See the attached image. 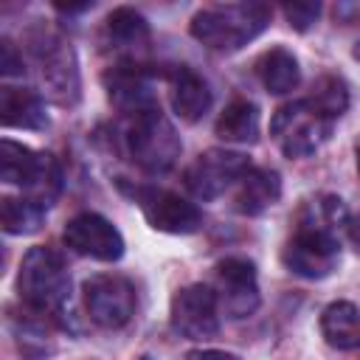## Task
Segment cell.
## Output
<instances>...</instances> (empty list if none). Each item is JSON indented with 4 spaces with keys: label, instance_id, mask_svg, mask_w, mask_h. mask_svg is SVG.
I'll return each mask as SVG.
<instances>
[{
    "label": "cell",
    "instance_id": "obj_1",
    "mask_svg": "<svg viewBox=\"0 0 360 360\" xmlns=\"http://www.w3.org/2000/svg\"><path fill=\"white\" fill-rule=\"evenodd\" d=\"M349 211L340 197L318 194L298 211L295 228L281 248V262L292 276L326 278L340 262V233H346Z\"/></svg>",
    "mask_w": 360,
    "mask_h": 360
},
{
    "label": "cell",
    "instance_id": "obj_5",
    "mask_svg": "<svg viewBox=\"0 0 360 360\" xmlns=\"http://www.w3.org/2000/svg\"><path fill=\"white\" fill-rule=\"evenodd\" d=\"M17 292L25 307L42 315H62L70 301V273L65 259L53 248H28L20 262Z\"/></svg>",
    "mask_w": 360,
    "mask_h": 360
},
{
    "label": "cell",
    "instance_id": "obj_8",
    "mask_svg": "<svg viewBox=\"0 0 360 360\" xmlns=\"http://www.w3.org/2000/svg\"><path fill=\"white\" fill-rule=\"evenodd\" d=\"M121 188L135 200V205L141 208L143 219L155 231L186 236V233H194L202 225L200 208L194 202H188L186 197L169 191V188H158V186H127V183H121Z\"/></svg>",
    "mask_w": 360,
    "mask_h": 360
},
{
    "label": "cell",
    "instance_id": "obj_14",
    "mask_svg": "<svg viewBox=\"0 0 360 360\" xmlns=\"http://www.w3.org/2000/svg\"><path fill=\"white\" fill-rule=\"evenodd\" d=\"M104 87H107V98L127 118L158 107V96L152 93V79L146 68L138 62H115L104 73Z\"/></svg>",
    "mask_w": 360,
    "mask_h": 360
},
{
    "label": "cell",
    "instance_id": "obj_2",
    "mask_svg": "<svg viewBox=\"0 0 360 360\" xmlns=\"http://www.w3.org/2000/svg\"><path fill=\"white\" fill-rule=\"evenodd\" d=\"M273 20L267 3H214L191 17V37L208 51L233 53L253 42Z\"/></svg>",
    "mask_w": 360,
    "mask_h": 360
},
{
    "label": "cell",
    "instance_id": "obj_22",
    "mask_svg": "<svg viewBox=\"0 0 360 360\" xmlns=\"http://www.w3.org/2000/svg\"><path fill=\"white\" fill-rule=\"evenodd\" d=\"M214 132L225 143H253L259 138V110L248 98H233L219 112Z\"/></svg>",
    "mask_w": 360,
    "mask_h": 360
},
{
    "label": "cell",
    "instance_id": "obj_31",
    "mask_svg": "<svg viewBox=\"0 0 360 360\" xmlns=\"http://www.w3.org/2000/svg\"><path fill=\"white\" fill-rule=\"evenodd\" d=\"M354 59H357V62H360V42H357V45H354Z\"/></svg>",
    "mask_w": 360,
    "mask_h": 360
},
{
    "label": "cell",
    "instance_id": "obj_6",
    "mask_svg": "<svg viewBox=\"0 0 360 360\" xmlns=\"http://www.w3.org/2000/svg\"><path fill=\"white\" fill-rule=\"evenodd\" d=\"M121 143H124L127 158L146 174L169 172L177 163L180 149H183L174 124L160 112V107L129 115L121 132Z\"/></svg>",
    "mask_w": 360,
    "mask_h": 360
},
{
    "label": "cell",
    "instance_id": "obj_29",
    "mask_svg": "<svg viewBox=\"0 0 360 360\" xmlns=\"http://www.w3.org/2000/svg\"><path fill=\"white\" fill-rule=\"evenodd\" d=\"M346 236H349L352 248L360 253V211H357V214H349V222H346Z\"/></svg>",
    "mask_w": 360,
    "mask_h": 360
},
{
    "label": "cell",
    "instance_id": "obj_27",
    "mask_svg": "<svg viewBox=\"0 0 360 360\" xmlns=\"http://www.w3.org/2000/svg\"><path fill=\"white\" fill-rule=\"evenodd\" d=\"M332 17L335 22H343V25H352L360 20V3H338L332 8Z\"/></svg>",
    "mask_w": 360,
    "mask_h": 360
},
{
    "label": "cell",
    "instance_id": "obj_12",
    "mask_svg": "<svg viewBox=\"0 0 360 360\" xmlns=\"http://www.w3.org/2000/svg\"><path fill=\"white\" fill-rule=\"evenodd\" d=\"M214 295L219 304V312L239 321L256 312L259 307V281H256V267L248 259L228 256L217 262L214 267Z\"/></svg>",
    "mask_w": 360,
    "mask_h": 360
},
{
    "label": "cell",
    "instance_id": "obj_25",
    "mask_svg": "<svg viewBox=\"0 0 360 360\" xmlns=\"http://www.w3.org/2000/svg\"><path fill=\"white\" fill-rule=\"evenodd\" d=\"M281 14L287 17V22L295 31H307L321 17V3H287V6H281Z\"/></svg>",
    "mask_w": 360,
    "mask_h": 360
},
{
    "label": "cell",
    "instance_id": "obj_28",
    "mask_svg": "<svg viewBox=\"0 0 360 360\" xmlns=\"http://www.w3.org/2000/svg\"><path fill=\"white\" fill-rule=\"evenodd\" d=\"M186 360H239V357L222 349H194L186 354Z\"/></svg>",
    "mask_w": 360,
    "mask_h": 360
},
{
    "label": "cell",
    "instance_id": "obj_19",
    "mask_svg": "<svg viewBox=\"0 0 360 360\" xmlns=\"http://www.w3.org/2000/svg\"><path fill=\"white\" fill-rule=\"evenodd\" d=\"M256 76H259V82L267 93L284 96V93H292L298 87L301 68H298V59H295L292 51H287L281 45H273L256 59Z\"/></svg>",
    "mask_w": 360,
    "mask_h": 360
},
{
    "label": "cell",
    "instance_id": "obj_7",
    "mask_svg": "<svg viewBox=\"0 0 360 360\" xmlns=\"http://www.w3.org/2000/svg\"><path fill=\"white\" fill-rule=\"evenodd\" d=\"M329 132H332V121L323 118L307 98L281 104L270 118L273 141L292 160L315 155L321 149V143L329 138Z\"/></svg>",
    "mask_w": 360,
    "mask_h": 360
},
{
    "label": "cell",
    "instance_id": "obj_13",
    "mask_svg": "<svg viewBox=\"0 0 360 360\" xmlns=\"http://www.w3.org/2000/svg\"><path fill=\"white\" fill-rule=\"evenodd\" d=\"M62 239L73 253L96 259V262H118L127 248L121 231L96 211H82L70 217Z\"/></svg>",
    "mask_w": 360,
    "mask_h": 360
},
{
    "label": "cell",
    "instance_id": "obj_16",
    "mask_svg": "<svg viewBox=\"0 0 360 360\" xmlns=\"http://www.w3.org/2000/svg\"><path fill=\"white\" fill-rule=\"evenodd\" d=\"M149 42V22L141 11L129 6H118L104 17L101 45L118 56V62H135V53Z\"/></svg>",
    "mask_w": 360,
    "mask_h": 360
},
{
    "label": "cell",
    "instance_id": "obj_3",
    "mask_svg": "<svg viewBox=\"0 0 360 360\" xmlns=\"http://www.w3.org/2000/svg\"><path fill=\"white\" fill-rule=\"evenodd\" d=\"M0 180L20 186L22 197L39 208H51L62 194V166L51 152H37L11 138L0 141Z\"/></svg>",
    "mask_w": 360,
    "mask_h": 360
},
{
    "label": "cell",
    "instance_id": "obj_9",
    "mask_svg": "<svg viewBox=\"0 0 360 360\" xmlns=\"http://www.w3.org/2000/svg\"><path fill=\"white\" fill-rule=\"evenodd\" d=\"M253 169L250 158L233 149H205L197 155L186 174L183 183L197 200H217L228 188H236V183Z\"/></svg>",
    "mask_w": 360,
    "mask_h": 360
},
{
    "label": "cell",
    "instance_id": "obj_26",
    "mask_svg": "<svg viewBox=\"0 0 360 360\" xmlns=\"http://www.w3.org/2000/svg\"><path fill=\"white\" fill-rule=\"evenodd\" d=\"M22 70L25 68H22V56H20L17 45L8 37H3L0 39V73L3 76H20Z\"/></svg>",
    "mask_w": 360,
    "mask_h": 360
},
{
    "label": "cell",
    "instance_id": "obj_23",
    "mask_svg": "<svg viewBox=\"0 0 360 360\" xmlns=\"http://www.w3.org/2000/svg\"><path fill=\"white\" fill-rule=\"evenodd\" d=\"M307 101H309L323 118H329V121L335 124V121L346 112V107H349V87H346V82H343L340 76L323 73V76L312 84Z\"/></svg>",
    "mask_w": 360,
    "mask_h": 360
},
{
    "label": "cell",
    "instance_id": "obj_18",
    "mask_svg": "<svg viewBox=\"0 0 360 360\" xmlns=\"http://www.w3.org/2000/svg\"><path fill=\"white\" fill-rule=\"evenodd\" d=\"M281 197V177L273 169L253 166L233 188V208L245 217H259Z\"/></svg>",
    "mask_w": 360,
    "mask_h": 360
},
{
    "label": "cell",
    "instance_id": "obj_4",
    "mask_svg": "<svg viewBox=\"0 0 360 360\" xmlns=\"http://www.w3.org/2000/svg\"><path fill=\"white\" fill-rule=\"evenodd\" d=\"M28 53L45 87V96L59 107H73L82 96V76L73 45L62 34L39 25L28 34Z\"/></svg>",
    "mask_w": 360,
    "mask_h": 360
},
{
    "label": "cell",
    "instance_id": "obj_21",
    "mask_svg": "<svg viewBox=\"0 0 360 360\" xmlns=\"http://www.w3.org/2000/svg\"><path fill=\"white\" fill-rule=\"evenodd\" d=\"M42 318L45 315L31 309V307H25L22 312L8 315V329H11L14 343H17V349L25 360H45L53 352L51 332H48V323Z\"/></svg>",
    "mask_w": 360,
    "mask_h": 360
},
{
    "label": "cell",
    "instance_id": "obj_20",
    "mask_svg": "<svg viewBox=\"0 0 360 360\" xmlns=\"http://www.w3.org/2000/svg\"><path fill=\"white\" fill-rule=\"evenodd\" d=\"M321 335L332 349H360V307L352 301H332L321 312Z\"/></svg>",
    "mask_w": 360,
    "mask_h": 360
},
{
    "label": "cell",
    "instance_id": "obj_17",
    "mask_svg": "<svg viewBox=\"0 0 360 360\" xmlns=\"http://www.w3.org/2000/svg\"><path fill=\"white\" fill-rule=\"evenodd\" d=\"M0 121L3 127L34 129V132L51 124L45 98L31 87H11V84H3L0 90Z\"/></svg>",
    "mask_w": 360,
    "mask_h": 360
},
{
    "label": "cell",
    "instance_id": "obj_15",
    "mask_svg": "<svg viewBox=\"0 0 360 360\" xmlns=\"http://www.w3.org/2000/svg\"><path fill=\"white\" fill-rule=\"evenodd\" d=\"M163 79L169 84V104L180 121L194 124L211 110V101H214L211 87L194 68L172 65L169 70H163Z\"/></svg>",
    "mask_w": 360,
    "mask_h": 360
},
{
    "label": "cell",
    "instance_id": "obj_10",
    "mask_svg": "<svg viewBox=\"0 0 360 360\" xmlns=\"http://www.w3.org/2000/svg\"><path fill=\"white\" fill-rule=\"evenodd\" d=\"M135 287L118 273H98L84 281V309L93 323L104 329H121L135 315Z\"/></svg>",
    "mask_w": 360,
    "mask_h": 360
},
{
    "label": "cell",
    "instance_id": "obj_30",
    "mask_svg": "<svg viewBox=\"0 0 360 360\" xmlns=\"http://www.w3.org/2000/svg\"><path fill=\"white\" fill-rule=\"evenodd\" d=\"M354 155H357V174H360V141L354 143Z\"/></svg>",
    "mask_w": 360,
    "mask_h": 360
},
{
    "label": "cell",
    "instance_id": "obj_11",
    "mask_svg": "<svg viewBox=\"0 0 360 360\" xmlns=\"http://www.w3.org/2000/svg\"><path fill=\"white\" fill-rule=\"evenodd\" d=\"M169 323L186 340H208L219 332V304L208 284H186L172 295Z\"/></svg>",
    "mask_w": 360,
    "mask_h": 360
},
{
    "label": "cell",
    "instance_id": "obj_24",
    "mask_svg": "<svg viewBox=\"0 0 360 360\" xmlns=\"http://www.w3.org/2000/svg\"><path fill=\"white\" fill-rule=\"evenodd\" d=\"M45 219V208L34 205L25 197H3L0 200V225L11 236L34 233Z\"/></svg>",
    "mask_w": 360,
    "mask_h": 360
}]
</instances>
